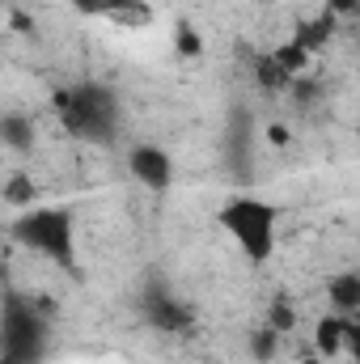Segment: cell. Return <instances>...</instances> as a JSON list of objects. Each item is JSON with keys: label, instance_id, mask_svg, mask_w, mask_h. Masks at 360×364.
Returning a JSON list of instances; mask_svg holds the SVG:
<instances>
[{"label": "cell", "instance_id": "10", "mask_svg": "<svg viewBox=\"0 0 360 364\" xmlns=\"http://www.w3.org/2000/svg\"><path fill=\"white\" fill-rule=\"evenodd\" d=\"M327 301L339 314H360V272H339L327 284Z\"/></svg>", "mask_w": 360, "mask_h": 364}, {"label": "cell", "instance_id": "7", "mask_svg": "<svg viewBox=\"0 0 360 364\" xmlns=\"http://www.w3.org/2000/svg\"><path fill=\"white\" fill-rule=\"evenodd\" d=\"M348 326H352V314L327 309V314L314 322V352L327 356V360L344 356V348H348Z\"/></svg>", "mask_w": 360, "mask_h": 364}, {"label": "cell", "instance_id": "5", "mask_svg": "<svg viewBox=\"0 0 360 364\" xmlns=\"http://www.w3.org/2000/svg\"><path fill=\"white\" fill-rule=\"evenodd\" d=\"M127 170H132V178L140 186L166 191L174 182V157L162 144H136V149H127Z\"/></svg>", "mask_w": 360, "mask_h": 364}, {"label": "cell", "instance_id": "8", "mask_svg": "<svg viewBox=\"0 0 360 364\" xmlns=\"http://www.w3.org/2000/svg\"><path fill=\"white\" fill-rule=\"evenodd\" d=\"M335 30H339V13L322 9V13L305 17V21H301V26L292 30V43H301V47H305L309 55H318V51H327V47H331Z\"/></svg>", "mask_w": 360, "mask_h": 364}, {"label": "cell", "instance_id": "24", "mask_svg": "<svg viewBox=\"0 0 360 364\" xmlns=\"http://www.w3.org/2000/svg\"><path fill=\"white\" fill-rule=\"evenodd\" d=\"M356 17H360V13H356Z\"/></svg>", "mask_w": 360, "mask_h": 364}, {"label": "cell", "instance_id": "20", "mask_svg": "<svg viewBox=\"0 0 360 364\" xmlns=\"http://www.w3.org/2000/svg\"><path fill=\"white\" fill-rule=\"evenodd\" d=\"M327 9L339 13V17H348V13H360V0H327Z\"/></svg>", "mask_w": 360, "mask_h": 364}, {"label": "cell", "instance_id": "21", "mask_svg": "<svg viewBox=\"0 0 360 364\" xmlns=\"http://www.w3.org/2000/svg\"><path fill=\"white\" fill-rule=\"evenodd\" d=\"M268 140H271V144H288V132L275 123V127H268Z\"/></svg>", "mask_w": 360, "mask_h": 364}, {"label": "cell", "instance_id": "11", "mask_svg": "<svg viewBox=\"0 0 360 364\" xmlns=\"http://www.w3.org/2000/svg\"><path fill=\"white\" fill-rule=\"evenodd\" d=\"M0 140H4V149H13V153H30V149H34V123H30L26 114H4V119H0Z\"/></svg>", "mask_w": 360, "mask_h": 364}, {"label": "cell", "instance_id": "3", "mask_svg": "<svg viewBox=\"0 0 360 364\" xmlns=\"http://www.w3.org/2000/svg\"><path fill=\"white\" fill-rule=\"evenodd\" d=\"M216 220L233 237V246L242 250V259L250 267H263L271 259V250H275V220H280L275 203L259 199V195H233L229 203H221Z\"/></svg>", "mask_w": 360, "mask_h": 364}, {"label": "cell", "instance_id": "23", "mask_svg": "<svg viewBox=\"0 0 360 364\" xmlns=\"http://www.w3.org/2000/svg\"><path fill=\"white\" fill-rule=\"evenodd\" d=\"M356 136H360V127H356Z\"/></svg>", "mask_w": 360, "mask_h": 364}, {"label": "cell", "instance_id": "18", "mask_svg": "<svg viewBox=\"0 0 360 364\" xmlns=\"http://www.w3.org/2000/svg\"><path fill=\"white\" fill-rule=\"evenodd\" d=\"M288 93H292V97H297L301 106H309V102H318V93H322V85H318L314 77H297V85H292Z\"/></svg>", "mask_w": 360, "mask_h": 364}, {"label": "cell", "instance_id": "15", "mask_svg": "<svg viewBox=\"0 0 360 364\" xmlns=\"http://www.w3.org/2000/svg\"><path fill=\"white\" fill-rule=\"evenodd\" d=\"M280 331H271L268 322L250 335V360H259V364H268V360H275V352H280Z\"/></svg>", "mask_w": 360, "mask_h": 364}, {"label": "cell", "instance_id": "6", "mask_svg": "<svg viewBox=\"0 0 360 364\" xmlns=\"http://www.w3.org/2000/svg\"><path fill=\"white\" fill-rule=\"evenodd\" d=\"M144 318H149L153 326H162V331H186V326L195 322L191 309L182 305L170 288H149V292H144Z\"/></svg>", "mask_w": 360, "mask_h": 364}, {"label": "cell", "instance_id": "22", "mask_svg": "<svg viewBox=\"0 0 360 364\" xmlns=\"http://www.w3.org/2000/svg\"><path fill=\"white\" fill-rule=\"evenodd\" d=\"M327 360V356H318V352H305V356H301V364H322Z\"/></svg>", "mask_w": 360, "mask_h": 364}, {"label": "cell", "instance_id": "2", "mask_svg": "<svg viewBox=\"0 0 360 364\" xmlns=\"http://www.w3.org/2000/svg\"><path fill=\"white\" fill-rule=\"evenodd\" d=\"M13 242H21L26 250L64 272H77V225L68 208H26L13 220Z\"/></svg>", "mask_w": 360, "mask_h": 364}, {"label": "cell", "instance_id": "19", "mask_svg": "<svg viewBox=\"0 0 360 364\" xmlns=\"http://www.w3.org/2000/svg\"><path fill=\"white\" fill-rule=\"evenodd\" d=\"M344 356H352L360 364V314H352V326H348V348H344Z\"/></svg>", "mask_w": 360, "mask_h": 364}, {"label": "cell", "instance_id": "16", "mask_svg": "<svg viewBox=\"0 0 360 364\" xmlns=\"http://www.w3.org/2000/svg\"><path fill=\"white\" fill-rule=\"evenodd\" d=\"M268 326H271V331H280V335H292V331H297V309H292L284 296H280V301H271Z\"/></svg>", "mask_w": 360, "mask_h": 364}, {"label": "cell", "instance_id": "1", "mask_svg": "<svg viewBox=\"0 0 360 364\" xmlns=\"http://www.w3.org/2000/svg\"><path fill=\"white\" fill-rule=\"evenodd\" d=\"M51 110L60 119V127L77 140H90V144H110L119 136V102L115 93L97 81H77V85H60L51 93Z\"/></svg>", "mask_w": 360, "mask_h": 364}, {"label": "cell", "instance_id": "9", "mask_svg": "<svg viewBox=\"0 0 360 364\" xmlns=\"http://www.w3.org/2000/svg\"><path fill=\"white\" fill-rule=\"evenodd\" d=\"M255 81H259V90H263V93H288L292 85H297V77L275 60V51L255 55Z\"/></svg>", "mask_w": 360, "mask_h": 364}, {"label": "cell", "instance_id": "14", "mask_svg": "<svg viewBox=\"0 0 360 364\" xmlns=\"http://www.w3.org/2000/svg\"><path fill=\"white\" fill-rule=\"evenodd\" d=\"M34 195H38V191H34V178H30V174H13V178L4 182V203H9V208H21V212L34 208Z\"/></svg>", "mask_w": 360, "mask_h": 364}, {"label": "cell", "instance_id": "4", "mask_svg": "<svg viewBox=\"0 0 360 364\" xmlns=\"http://www.w3.org/2000/svg\"><path fill=\"white\" fill-rule=\"evenodd\" d=\"M47 335L51 318H43V305L9 292L0 314V364H38L47 356Z\"/></svg>", "mask_w": 360, "mask_h": 364}, {"label": "cell", "instance_id": "12", "mask_svg": "<svg viewBox=\"0 0 360 364\" xmlns=\"http://www.w3.org/2000/svg\"><path fill=\"white\" fill-rule=\"evenodd\" d=\"M110 21L119 26H149L153 21V4L149 0H110Z\"/></svg>", "mask_w": 360, "mask_h": 364}, {"label": "cell", "instance_id": "13", "mask_svg": "<svg viewBox=\"0 0 360 364\" xmlns=\"http://www.w3.org/2000/svg\"><path fill=\"white\" fill-rule=\"evenodd\" d=\"M271 51H275V60H280L292 77H305V73H309V60H314V55H309L301 43H292V38H288V43H280V47H271Z\"/></svg>", "mask_w": 360, "mask_h": 364}, {"label": "cell", "instance_id": "17", "mask_svg": "<svg viewBox=\"0 0 360 364\" xmlns=\"http://www.w3.org/2000/svg\"><path fill=\"white\" fill-rule=\"evenodd\" d=\"M199 51H203V38H199V34L182 21V26H179V55H186V60H191V55H199Z\"/></svg>", "mask_w": 360, "mask_h": 364}]
</instances>
